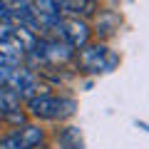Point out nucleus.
Listing matches in <instances>:
<instances>
[{
    "label": "nucleus",
    "mask_w": 149,
    "mask_h": 149,
    "mask_svg": "<svg viewBox=\"0 0 149 149\" xmlns=\"http://www.w3.org/2000/svg\"><path fill=\"white\" fill-rule=\"evenodd\" d=\"M30 112L40 119H67L74 114V102L67 97H52V95H35L27 102Z\"/></svg>",
    "instance_id": "f257e3e1"
},
{
    "label": "nucleus",
    "mask_w": 149,
    "mask_h": 149,
    "mask_svg": "<svg viewBox=\"0 0 149 149\" xmlns=\"http://www.w3.org/2000/svg\"><path fill=\"white\" fill-rule=\"evenodd\" d=\"M117 55L104 45H85L80 52V65L87 72H109L117 67Z\"/></svg>",
    "instance_id": "f03ea898"
},
{
    "label": "nucleus",
    "mask_w": 149,
    "mask_h": 149,
    "mask_svg": "<svg viewBox=\"0 0 149 149\" xmlns=\"http://www.w3.org/2000/svg\"><path fill=\"white\" fill-rule=\"evenodd\" d=\"M32 57L45 65H60L72 57V47L57 37H52V40L42 37V40H35V45H32Z\"/></svg>",
    "instance_id": "7ed1b4c3"
},
{
    "label": "nucleus",
    "mask_w": 149,
    "mask_h": 149,
    "mask_svg": "<svg viewBox=\"0 0 149 149\" xmlns=\"http://www.w3.org/2000/svg\"><path fill=\"white\" fill-rule=\"evenodd\" d=\"M52 30H55V35H57V40L67 42L72 50H74V47H85L87 40H90V27H87V22L77 20V17L60 20Z\"/></svg>",
    "instance_id": "20e7f679"
},
{
    "label": "nucleus",
    "mask_w": 149,
    "mask_h": 149,
    "mask_svg": "<svg viewBox=\"0 0 149 149\" xmlns=\"http://www.w3.org/2000/svg\"><path fill=\"white\" fill-rule=\"evenodd\" d=\"M32 17H35L37 27L42 30H52L60 20H62V5L60 0H32Z\"/></svg>",
    "instance_id": "39448f33"
},
{
    "label": "nucleus",
    "mask_w": 149,
    "mask_h": 149,
    "mask_svg": "<svg viewBox=\"0 0 149 149\" xmlns=\"http://www.w3.org/2000/svg\"><path fill=\"white\" fill-rule=\"evenodd\" d=\"M40 142H42V129L32 124H22V129H15L13 134L0 139V149H32Z\"/></svg>",
    "instance_id": "423d86ee"
},
{
    "label": "nucleus",
    "mask_w": 149,
    "mask_h": 149,
    "mask_svg": "<svg viewBox=\"0 0 149 149\" xmlns=\"http://www.w3.org/2000/svg\"><path fill=\"white\" fill-rule=\"evenodd\" d=\"M8 87H13L20 97H35L37 80H35V74H32L30 70H25V67H20V65H17V67H13V72H10Z\"/></svg>",
    "instance_id": "0eeeda50"
},
{
    "label": "nucleus",
    "mask_w": 149,
    "mask_h": 149,
    "mask_svg": "<svg viewBox=\"0 0 149 149\" xmlns=\"http://www.w3.org/2000/svg\"><path fill=\"white\" fill-rule=\"evenodd\" d=\"M20 100H22V97L17 95L13 87H8V85L0 87V112H3V114L20 112Z\"/></svg>",
    "instance_id": "6e6552de"
},
{
    "label": "nucleus",
    "mask_w": 149,
    "mask_h": 149,
    "mask_svg": "<svg viewBox=\"0 0 149 149\" xmlns=\"http://www.w3.org/2000/svg\"><path fill=\"white\" fill-rule=\"evenodd\" d=\"M60 147L62 149H82V137H80V129L67 127L60 132Z\"/></svg>",
    "instance_id": "1a4fd4ad"
},
{
    "label": "nucleus",
    "mask_w": 149,
    "mask_h": 149,
    "mask_svg": "<svg viewBox=\"0 0 149 149\" xmlns=\"http://www.w3.org/2000/svg\"><path fill=\"white\" fill-rule=\"evenodd\" d=\"M62 13H90L92 10V0H60Z\"/></svg>",
    "instance_id": "9d476101"
},
{
    "label": "nucleus",
    "mask_w": 149,
    "mask_h": 149,
    "mask_svg": "<svg viewBox=\"0 0 149 149\" xmlns=\"http://www.w3.org/2000/svg\"><path fill=\"white\" fill-rule=\"evenodd\" d=\"M10 72H13V67H5V65H0V87L8 85V80H10Z\"/></svg>",
    "instance_id": "9b49d317"
}]
</instances>
